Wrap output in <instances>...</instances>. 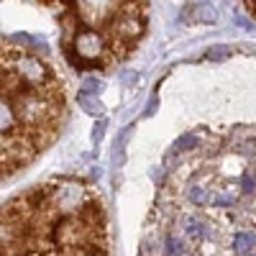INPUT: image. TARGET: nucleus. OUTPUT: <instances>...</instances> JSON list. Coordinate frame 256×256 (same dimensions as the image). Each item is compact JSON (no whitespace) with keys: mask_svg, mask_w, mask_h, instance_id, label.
Segmentation results:
<instances>
[{"mask_svg":"<svg viewBox=\"0 0 256 256\" xmlns=\"http://www.w3.org/2000/svg\"><path fill=\"white\" fill-rule=\"evenodd\" d=\"M67 120L64 82L36 52L0 41V180L28 166Z\"/></svg>","mask_w":256,"mask_h":256,"instance_id":"obj_1","label":"nucleus"},{"mask_svg":"<svg viewBox=\"0 0 256 256\" xmlns=\"http://www.w3.org/2000/svg\"><path fill=\"white\" fill-rule=\"evenodd\" d=\"M0 256H59V254L44 251V248H6L0 251Z\"/></svg>","mask_w":256,"mask_h":256,"instance_id":"obj_2","label":"nucleus"},{"mask_svg":"<svg viewBox=\"0 0 256 256\" xmlns=\"http://www.w3.org/2000/svg\"><path fill=\"white\" fill-rule=\"evenodd\" d=\"M77 102H80L88 113H92V116H98V113L102 110L100 100H95V98H90V95H84V92H80V95H77Z\"/></svg>","mask_w":256,"mask_h":256,"instance_id":"obj_3","label":"nucleus"},{"mask_svg":"<svg viewBox=\"0 0 256 256\" xmlns=\"http://www.w3.org/2000/svg\"><path fill=\"white\" fill-rule=\"evenodd\" d=\"M254 244H256V238L251 236V233H238V236H236V251L238 254H251Z\"/></svg>","mask_w":256,"mask_h":256,"instance_id":"obj_4","label":"nucleus"},{"mask_svg":"<svg viewBox=\"0 0 256 256\" xmlns=\"http://www.w3.org/2000/svg\"><path fill=\"white\" fill-rule=\"evenodd\" d=\"M195 16H198L200 20H205V24H212V20H218V13H216V8H212L210 3L198 6V8H195Z\"/></svg>","mask_w":256,"mask_h":256,"instance_id":"obj_5","label":"nucleus"},{"mask_svg":"<svg viewBox=\"0 0 256 256\" xmlns=\"http://www.w3.org/2000/svg\"><path fill=\"white\" fill-rule=\"evenodd\" d=\"M195 146H198V136H195V134H184V136L177 138V144H174L177 152H190V148H195Z\"/></svg>","mask_w":256,"mask_h":256,"instance_id":"obj_6","label":"nucleus"},{"mask_svg":"<svg viewBox=\"0 0 256 256\" xmlns=\"http://www.w3.org/2000/svg\"><path fill=\"white\" fill-rule=\"evenodd\" d=\"M100 90H102V82L100 80H84V84H82V92L84 95H88V92H95L98 95Z\"/></svg>","mask_w":256,"mask_h":256,"instance_id":"obj_7","label":"nucleus"},{"mask_svg":"<svg viewBox=\"0 0 256 256\" xmlns=\"http://www.w3.org/2000/svg\"><path fill=\"white\" fill-rule=\"evenodd\" d=\"M241 187H244V192H254V174L251 172H246L241 177Z\"/></svg>","mask_w":256,"mask_h":256,"instance_id":"obj_8","label":"nucleus"},{"mask_svg":"<svg viewBox=\"0 0 256 256\" xmlns=\"http://www.w3.org/2000/svg\"><path fill=\"white\" fill-rule=\"evenodd\" d=\"M228 54H230V49H228V46H223V49H210V54H208V56H210V59H226Z\"/></svg>","mask_w":256,"mask_h":256,"instance_id":"obj_9","label":"nucleus"},{"mask_svg":"<svg viewBox=\"0 0 256 256\" xmlns=\"http://www.w3.org/2000/svg\"><path fill=\"white\" fill-rule=\"evenodd\" d=\"M102 134H105V120H100V123L95 126V131H92V141H95V144H100Z\"/></svg>","mask_w":256,"mask_h":256,"instance_id":"obj_10","label":"nucleus"},{"mask_svg":"<svg viewBox=\"0 0 256 256\" xmlns=\"http://www.w3.org/2000/svg\"><path fill=\"white\" fill-rule=\"evenodd\" d=\"M166 246H169V254H180L182 251V244H177V238H172V236H169Z\"/></svg>","mask_w":256,"mask_h":256,"instance_id":"obj_11","label":"nucleus"},{"mask_svg":"<svg viewBox=\"0 0 256 256\" xmlns=\"http://www.w3.org/2000/svg\"><path fill=\"white\" fill-rule=\"evenodd\" d=\"M216 205H233V195H218Z\"/></svg>","mask_w":256,"mask_h":256,"instance_id":"obj_12","label":"nucleus"},{"mask_svg":"<svg viewBox=\"0 0 256 256\" xmlns=\"http://www.w3.org/2000/svg\"><path fill=\"white\" fill-rule=\"evenodd\" d=\"M190 233H192V236H200L202 226H198V220H190Z\"/></svg>","mask_w":256,"mask_h":256,"instance_id":"obj_13","label":"nucleus"},{"mask_svg":"<svg viewBox=\"0 0 256 256\" xmlns=\"http://www.w3.org/2000/svg\"><path fill=\"white\" fill-rule=\"evenodd\" d=\"M192 200H195V202H205L208 198H205V192H202V190L198 192V187H195V192H192Z\"/></svg>","mask_w":256,"mask_h":256,"instance_id":"obj_14","label":"nucleus"},{"mask_svg":"<svg viewBox=\"0 0 256 256\" xmlns=\"http://www.w3.org/2000/svg\"><path fill=\"white\" fill-rule=\"evenodd\" d=\"M154 110H156V98H152V100H148V108H146V113H144V116H152Z\"/></svg>","mask_w":256,"mask_h":256,"instance_id":"obj_15","label":"nucleus"},{"mask_svg":"<svg viewBox=\"0 0 256 256\" xmlns=\"http://www.w3.org/2000/svg\"><path fill=\"white\" fill-rule=\"evenodd\" d=\"M254 256H256V254H254Z\"/></svg>","mask_w":256,"mask_h":256,"instance_id":"obj_16","label":"nucleus"}]
</instances>
